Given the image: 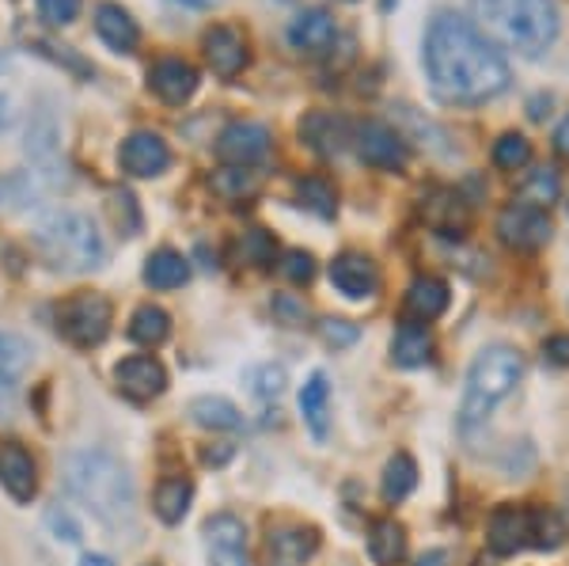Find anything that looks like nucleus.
<instances>
[{"label":"nucleus","instance_id":"nucleus-1","mask_svg":"<svg viewBox=\"0 0 569 566\" xmlns=\"http://www.w3.org/2000/svg\"><path fill=\"white\" fill-rule=\"evenodd\" d=\"M426 77L440 103L479 107L509 91L512 69L505 53L471 20L440 12L426 31Z\"/></svg>","mask_w":569,"mask_h":566},{"label":"nucleus","instance_id":"nucleus-2","mask_svg":"<svg viewBox=\"0 0 569 566\" xmlns=\"http://www.w3.org/2000/svg\"><path fill=\"white\" fill-rule=\"evenodd\" d=\"M475 27L493 46L536 61L558 42L562 16L555 0H471Z\"/></svg>","mask_w":569,"mask_h":566},{"label":"nucleus","instance_id":"nucleus-3","mask_svg":"<svg viewBox=\"0 0 569 566\" xmlns=\"http://www.w3.org/2000/svg\"><path fill=\"white\" fill-rule=\"evenodd\" d=\"M66 487L88 514H96L110 528L126 525L133 517V476L114 453L107 449L72 453L66 460Z\"/></svg>","mask_w":569,"mask_h":566},{"label":"nucleus","instance_id":"nucleus-4","mask_svg":"<svg viewBox=\"0 0 569 566\" xmlns=\"http://www.w3.org/2000/svg\"><path fill=\"white\" fill-rule=\"evenodd\" d=\"M520 380H525V358H520V350H512V346H486L479 358L471 361V369H467L460 430L475 434L479 426H486L493 407L501 399H509Z\"/></svg>","mask_w":569,"mask_h":566},{"label":"nucleus","instance_id":"nucleus-5","mask_svg":"<svg viewBox=\"0 0 569 566\" xmlns=\"http://www.w3.org/2000/svg\"><path fill=\"white\" fill-rule=\"evenodd\" d=\"M34 244H39V255L53 270L84 274L103 267L107 259V244L99 236L96 221L88 214H72V209L46 217L39 232H34Z\"/></svg>","mask_w":569,"mask_h":566},{"label":"nucleus","instance_id":"nucleus-6","mask_svg":"<svg viewBox=\"0 0 569 566\" xmlns=\"http://www.w3.org/2000/svg\"><path fill=\"white\" fill-rule=\"evenodd\" d=\"M53 319H58L61 339L80 346V350H91V346H99L110 335L114 308H110V300L99 294H77V297L61 300Z\"/></svg>","mask_w":569,"mask_h":566},{"label":"nucleus","instance_id":"nucleus-7","mask_svg":"<svg viewBox=\"0 0 569 566\" xmlns=\"http://www.w3.org/2000/svg\"><path fill=\"white\" fill-rule=\"evenodd\" d=\"M493 228H498V240L512 251H539V248H547L550 236H555V225H550L547 209H536L525 202L505 206Z\"/></svg>","mask_w":569,"mask_h":566},{"label":"nucleus","instance_id":"nucleus-8","mask_svg":"<svg viewBox=\"0 0 569 566\" xmlns=\"http://www.w3.org/2000/svg\"><path fill=\"white\" fill-rule=\"evenodd\" d=\"M357 157L376 171H402L410 163V145L383 122H365L353 130Z\"/></svg>","mask_w":569,"mask_h":566},{"label":"nucleus","instance_id":"nucleus-9","mask_svg":"<svg viewBox=\"0 0 569 566\" xmlns=\"http://www.w3.org/2000/svg\"><path fill=\"white\" fill-rule=\"evenodd\" d=\"M270 157V130L259 122H232L217 137V160L232 168H254Z\"/></svg>","mask_w":569,"mask_h":566},{"label":"nucleus","instance_id":"nucleus-10","mask_svg":"<svg viewBox=\"0 0 569 566\" xmlns=\"http://www.w3.org/2000/svg\"><path fill=\"white\" fill-rule=\"evenodd\" d=\"M118 163H122L126 176L133 179H156L168 171L171 163V149L168 141H163L160 133H149V130H137L122 141V149H118Z\"/></svg>","mask_w":569,"mask_h":566},{"label":"nucleus","instance_id":"nucleus-11","mask_svg":"<svg viewBox=\"0 0 569 566\" xmlns=\"http://www.w3.org/2000/svg\"><path fill=\"white\" fill-rule=\"evenodd\" d=\"M114 385L122 396H130L133 404H149V399L168 391V369L149 354H137L114 365Z\"/></svg>","mask_w":569,"mask_h":566},{"label":"nucleus","instance_id":"nucleus-12","mask_svg":"<svg viewBox=\"0 0 569 566\" xmlns=\"http://www.w3.org/2000/svg\"><path fill=\"white\" fill-rule=\"evenodd\" d=\"M209 566H251L247 559V528L236 514H217L206 522Z\"/></svg>","mask_w":569,"mask_h":566},{"label":"nucleus","instance_id":"nucleus-13","mask_svg":"<svg viewBox=\"0 0 569 566\" xmlns=\"http://www.w3.org/2000/svg\"><path fill=\"white\" fill-rule=\"evenodd\" d=\"M486 544L493 555H517L531 547V509L528 506H498L490 514V528H486Z\"/></svg>","mask_w":569,"mask_h":566},{"label":"nucleus","instance_id":"nucleus-14","mask_svg":"<svg viewBox=\"0 0 569 566\" xmlns=\"http://www.w3.org/2000/svg\"><path fill=\"white\" fill-rule=\"evenodd\" d=\"M330 286L350 300H369L376 297V289H380V270H376V262L369 255L342 251L330 262Z\"/></svg>","mask_w":569,"mask_h":566},{"label":"nucleus","instance_id":"nucleus-15","mask_svg":"<svg viewBox=\"0 0 569 566\" xmlns=\"http://www.w3.org/2000/svg\"><path fill=\"white\" fill-rule=\"evenodd\" d=\"M319 552V533L308 525H278L266 536V563L270 566H305Z\"/></svg>","mask_w":569,"mask_h":566},{"label":"nucleus","instance_id":"nucleus-16","mask_svg":"<svg viewBox=\"0 0 569 566\" xmlns=\"http://www.w3.org/2000/svg\"><path fill=\"white\" fill-rule=\"evenodd\" d=\"M31 365V346L20 335L0 331V423L12 415L16 399H20V380Z\"/></svg>","mask_w":569,"mask_h":566},{"label":"nucleus","instance_id":"nucleus-17","mask_svg":"<svg viewBox=\"0 0 569 566\" xmlns=\"http://www.w3.org/2000/svg\"><path fill=\"white\" fill-rule=\"evenodd\" d=\"M335 39H338V23L327 8H305V12L289 23V46L308 53V58L327 53L330 46H335Z\"/></svg>","mask_w":569,"mask_h":566},{"label":"nucleus","instance_id":"nucleus-18","mask_svg":"<svg viewBox=\"0 0 569 566\" xmlns=\"http://www.w3.org/2000/svg\"><path fill=\"white\" fill-rule=\"evenodd\" d=\"M149 88L163 99V103L182 107L198 91V69L182 58H160L149 69Z\"/></svg>","mask_w":569,"mask_h":566},{"label":"nucleus","instance_id":"nucleus-19","mask_svg":"<svg viewBox=\"0 0 569 566\" xmlns=\"http://www.w3.org/2000/svg\"><path fill=\"white\" fill-rule=\"evenodd\" d=\"M206 61H209V69L217 72V77H224V80H232V77H240L243 66H247V42H243V34L236 31V27H213V31H206Z\"/></svg>","mask_w":569,"mask_h":566},{"label":"nucleus","instance_id":"nucleus-20","mask_svg":"<svg viewBox=\"0 0 569 566\" xmlns=\"http://www.w3.org/2000/svg\"><path fill=\"white\" fill-rule=\"evenodd\" d=\"M0 487L16 502H31L39 490V468L23 445H0Z\"/></svg>","mask_w":569,"mask_h":566},{"label":"nucleus","instance_id":"nucleus-21","mask_svg":"<svg viewBox=\"0 0 569 566\" xmlns=\"http://www.w3.org/2000/svg\"><path fill=\"white\" fill-rule=\"evenodd\" d=\"M300 137H305L308 149L319 152V157H338V152H346V145L353 141V130H350L346 118L316 111L300 122Z\"/></svg>","mask_w":569,"mask_h":566},{"label":"nucleus","instance_id":"nucleus-22","mask_svg":"<svg viewBox=\"0 0 569 566\" xmlns=\"http://www.w3.org/2000/svg\"><path fill=\"white\" fill-rule=\"evenodd\" d=\"M421 217H426L429 228H437L440 236H463L467 225H471V209L456 190H433V195H426V202H421Z\"/></svg>","mask_w":569,"mask_h":566},{"label":"nucleus","instance_id":"nucleus-23","mask_svg":"<svg viewBox=\"0 0 569 566\" xmlns=\"http://www.w3.org/2000/svg\"><path fill=\"white\" fill-rule=\"evenodd\" d=\"M96 31H99V39L118 53H130L133 46L141 42V27H137V20L122 4H110V0H103V4L96 8Z\"/></svg>","mask_w":569,"mask_h":566},{"label":"nucleus","instance_id":"nucleus-24","mask_svg":"<svg viewBox=\"0 0 569 566\" xmlns=\"http://www.w3.org/2000/svg\"><path fill=\"white\" fill-rule=\"evenodd\" d=\"M448 300H452V294H448V286L440 278L410 281V289H407V316H410V324H433V319H440V316L448 312Z\"/></svg>","mask_w":569,"mask_h":566},{"label":"nucleus","instance_id":"nucleus-25","mask_svg":"<svg viewBox=\"0 0 569 566\" xmlns=\"http://www.w3.org/2000/svg\"><path fill=\"white\" fill-rule=\"evenodd\" d=\"M391 361L399 369H421V365L433 361V335L426 331V324H402L395 331Z\"/></svg>","mask_w":569,"mask_h":566},{"label":"nucleus","instance_id":"nucleus-26","mask_svg":"<svg viewBox=\"0 0 569 566\" xmlns=\"http://www.w3.org/2000/svg\"><path fill=\"white\" fill-rule=\"evenodd\" d=\"M300 415H305V426L311 430V437L323 441L327 426H330V385L323 373H311L308 385L300 388Z\"/></svg>","mask_w":569,"mask_h":566},{"label":"nucleus","instance_id":"nucleus-27","mask_svg":"<svg viewBox=\"0 0 569 566\" xmlns=\"http://www.w3.org/2000/svg\"><path fill=\"white\" fill-rule=\"evenodd\" d=\"M190 502H194V483L182 479V476H171V479H163L160 487H156L152 509H156V517H160L163 525H179L182 517L190 514Z\"/></svg>","mask_w":569,"mask_h":566},{"label":"nucleus","instance_id":"nucleus-28","mask_svg":"<svg viewBox=\"0 0 569 566\" xmlns=\"http://www.w3.org/2000/svg\"><path fill=\"white\" fill-rule=\"evenodd\" d=\"M190 418L201 426V430H220V434H236L243 430V415L236 404H228V399L220 396H198L194 404H190Z\"/></svg>","mask_w":569,"mask_h":566},{"label":"nucleus","instance_id":"nucleus-29","mask_svg":"<svg viewBox=\"0 0 569 566\" xmlns=\"http://www.w3.org/2000/svg\"><path fill=\"white\" fill-rule=\"evenodd\" d=\"M369 555L376 566H395L407 559V528L395 517H383L369 528Z\"/></svg>","mask_w":569,"mask_h":566},{"label":"nucleus","instance_id":"nucleus-30","mask_svg":"<svg viewBox=\"0 0 569 566\" xmlns=\"http://www.w3.org/2000/svg\"><path fill=\"white\" fill-rule=\"evenodd\" d=\"M144 281H149L152 289H179L190 281V259H182L179 251L171 248H160L149 255V262H144Z\"/></svg>","mask_w":569,"mask_h":566},{"label":"nucleus","instance_id":"nucleus-31","mask_svg":"<svg viewBox=\"0 0 569 566\" xmlns=\"http://www.w3.org/2000/svg\"><path fill=\"white\" fill-rule=\"evenodd\" d=\"M418 487V464L410 453H395L388 460V468H383V483H380V495L383 502H407L410 495H415Z\"/></svg>","mask_w":569,"mask_h":566},{"label":"nucleus","instance_id":"nucleus-32","mask_svg":"<svg viewBox=\"0 0 569 566\" xmlns=\"http://www.w3.org/2000/svg\"><path fill=\"white\" fill-rule=\"evenodd\" d=\"M168 335H171V316L163 312L160 305H141L130 316V339L137 346H149V350H156L160 342H168Z\"/></svg>","mask_w":569,"mask_h":566},{"label":"nucleus","instance_id":"nucleus-33","mask_svg":"<svg viewBox=\"0 0 569 566\" xmlns=\"http://www.w3.org/2000/svg\"><path fill=\"white\" fill-rule=\"evenodd\" d=\"M262 176L254 168H232V163H224V168H217L213 176H209V187H213V195L228 198V202H240V198H251L254 190H259Z\"/></svg>","mask_w":569,"mask_h":566},{"label":"nucleus","instance_id":"nucleus-34","mask_svg":"<svg viewBox=\"0 0 569 566\" xmlns=\"http://www.w3.org/2000/svg\"><path fill=\"white\" fill-rule=\"evenodd\" d=\"M562 198V179H558L555 168H536L528 171L525 182H520V202L536 206V209H550Z\"/></svg>","mask_w":569,"mask_h":566},{"label":"nucleus","instance_id":"nucleus-35","mask_svg":"<svg viewBox=\"0 0 569 566\" xmlns=\"http://www.w3.org/2000/svg\"><path fill=\"white\" fill-rule=\"evenodd\" d=\"M569 528L562 522V514H555V509H531V547H539V552H558V547L566 544Z\"/></svg>","mask_w":569,"mask_h":566},{"label":"nucleus","instance_id":"nucleus-36","mask_svg":"<svg viewBox=\"0 0 569 566\" xmlns=\"http://www.w3.org/2000/svg\"><path fill=\"white\" fill-rule=\"evenodd\" d=\"M493 163L501 171H525L531 163V141L525 133H501L493 141Z\"/></svg>","mask_w":569,"mask_h":566},{"label":"nucleus","instance_id":"nucleus-37","mask_svg":"<svg viewBox=\"0 0 569 566\" xmlns=\"http://www.w3.org/2000/svg\"><path fill=\"white\" fill-rule=\"evenodd\" d=\"M297 195H300V206H308L311 214H319V217H335V209H338V195H335V187L323 179V176H308V179H300L297 182Z\"/></svg>","mask_w":569,"mask_h":566},{"label":"nucleus","instance_id":"nucleus-38","mask_svg":"<svg viewBox=\"0 0 569 566\" xmlns=\"http://www.w3.org/2000/svg\"><path fill=\"white\" fill-rule=\"evenodd\" d=\"M284 385H289V377H284V369L281 365H259V369L251 373V391L262 399V404H270V399H278Z\"/></svg>","mask_w":569,"mask_h":566},{"label":"nucleus","instance_id":"nucleus-39","mask_svg":"<svg viewBox=\"0 0 569 566\" xmlns=\"http://www.w3.org/2000/svg\"><path fill=\"white\" fill-rule=\"evenodd\" d=\"M240 259L251 262V267H270V262H273V236L262 232V228H251V232H243Z\"/></svg>","mask_w":569,"mask_h":566},{"label":"nucleus","instance_id":"nucleus-40","mask_svg":"<svg viewBox=\"0 0 569 566\" xmlns=\"http://www.w3.org/2000/svg\"><path fill=\"white\" fill-rule=\"evenodd\" d=\"M319 335H323L327 346L346 350V346H353L357 339H361V327L350 324V319H323V324H319Z\"/></svg>","mask_w":569,"mask_h":566},{"label":"nucleus","instance_id":"nucleus-41","mask_svg":"<svg viewBox=\"0 0 569 566\" xmlns=\"http://www.w3.org/2000/svg\"><path fill=\"white\" fill-rule=\"evenodd\" d=\"M281 274L292 281V286H308V281L316 278V259H311L308 251H284Z\"/></svg>","mask_w":569,"mask_h":566},{"label":"nucleus","instance_id":"nucleus-42","mask_svg":"<svg viewBox=\"0 0 569 566\" xmlns=\"http://www.w3.org/2000/svg\"><path fill=\"white\" fill-rule=\"evenodd\" d=\"M39 16L50 27H69L80 16V0H39Z\"/></svg>","mask_w":569,"mask_h":566},{"label":"nucleus","instance_id":"nucleus-43","mask_svg":"<svg viewBox=\"0 0 569 566\" xmlns=\"http://www.w3.org/2000/svg\"><path fill=\"white\" fill-rule=\"evenodd\" d=\"M273 312H278L281 324H289V327H300L308 319V308L300 305L297 297H278V300H273Z\"/></svg>","mask_w":569,"mask_h":566},{"label":"nucleus","instance_id":"nucleus-44","mask_svg":"<svg viewBox=\"0 0 569 566\" xmlns=\"http://www.w3.org/2000/svg\"><path fill=\"white\" fill-rule=\"evenodd\" d=\"M50 528L58 533V540H66V544H77L80 540V525L72 522L66 509H50Z\"/></svg>","mask_w":569,"mask_h":566},{"label":"nucleus","instance_id":"nucleus-45","mask_svg":"<svg viewBox=\"0 0 569 566\" xmlns=\"http://www.w3.org/2000/svg\"><path fill=\"white\" fill-rule=\"evenodd\" d=\"M543 358L550 365H558V369H566L569 365V335H555V339L543 342Z\"/></svg>","mask_w":569,"mask_h":566},{"label":"nucleus","instance_id":"nucleus-46","mask_svg":"<svg viewBox=\"0 0 569 566\" xmlns=\"http://www.w3.org/2000/svg\"><path fill=\"white\" fill-rule=\"evenodd\" d=\"M555 149L569 160V115L562 118V122H558V130H555Z\"/></svg>","mask_w":569,"mask_h":566},{"label":"nucleus","instance_id":"nucleus-47","mask_svg":"<svg viewBox=\"0 0 569 566\" xmlns=\"http://www.w3.org/2000/svg\"><path fill=\"white\" fill-rule=\"evenodd\" d=\"M4 126H12V99L0 96V130H4Z\"/></svg>","mask_w":569,"mask_h":566},{"label":"nucleus","instance_id":"nucleus-48","mask_svg":"<svg viewBox=\"0 0 569 566\" xmlns=\"http://www.w3.org/2000/svg\"><path fill=\"white\" fill-rule=\"evenodd\" d=\"M80 566H114V563H110L107 555H96V552H88L84 559H80Z\"/></svg>","mask_w":569,"mask_h":566},{"label":"nucleus","instance_id":"nucleus-49","mask_svg":"<svg viewBox=\"0 0 569 566\" xmlns=\"http://www.w3.org/2000/svg\"><path fill=\"white\" fill-rule=\"evenodd\" d=\"M440 563H445V552H429V555H421L418 566H440Z\"/></svg>","mask_w":569,"mask_h":566},{"label":"nucleus","instance_id":"nucleus-50","mask_svg":"<svg viewBox=\"0 0 569 566\" xmlns=\"http://www.w3.org/2000/svg\"><path fill=\"white\" fill-rule=\"evenodd\" d=\"M176 4H187V8H209L213 0H176Z\"/></svg>","mask_w":569,"mask_h":566}]
</instances>
